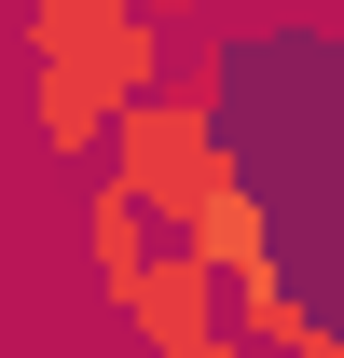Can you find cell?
<instances>
[{"mask_svg": "<svg viewBox=\"0 0 344 358\" xmlns=\"http://www.w3.org/2000/svg\"><path fill=\"white\" fill-rule=\"evenodd\" d=\"M152 14H166V28H179V14H207V0H152Z\"/></svg>", "mask_w": 344, "mask_h": 358, "instance_id": "5b68a950", "label": "cell"}, {"mask_svg": "<svg viewBox=\"0 0 344 358\" xmlns=\"http://www.w3.org/2000/svg\"><path fill=\"white\" fill-rule=\"evenodd\" d=\"M28 110H42V152H55V166H83V152H110V124H124V83L28 55Z\"/></svg>", "mask_w": 344, "mask_h": 358, "instance_id": "3957f363", "label": "cell"}, {"mask_svg": "<svg viewBox=\"0 0 344 358\" xmlns=\"http://www.w3.org/2000/svg\"><path fill=\"white\" fill-rule=\"evenodd\" d=\"M83 248H96V289L124 303V331H152L166 358H220L234 345V289H220V262L193 248V221L179 207H152L124 166H96L83 193Z\"/></svg>", "mask_w": 344, "mask_h": 358, "instance_id": "6da1fadb", "label": "cell"}, {"mask_svg": "<svg viewBox=\"0 0 344 358\" xmlns=\"http://www.w3.org/2000/svg\"><path fill=\"white\" fill-rule=\"evenodd\" d=\"M14 96H28V42H0V124H14Z\"/></svg>", "mask_w": 344, "mask_h": 358, "instance_id": "277c9868", "label": "cell"}, {"mask_svg": "<svg viewBox=\"0 0 344 358\" xmlns=\"http://www.w3.org/2000/svg\"><path fill=\"white\" fill-rule=\"evenodd\" d=\"M110 166H124L152 207H179V221H193L220 179L248 166V152H234V110H220V55L193 69V83H152V96H124V124H110Z\"/></svg>", "mask_w": 344, "mask_h": 358, "instance_id": "7a4b0ae2", "label": "cell"}]
</instances>
